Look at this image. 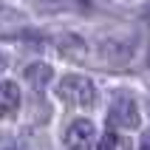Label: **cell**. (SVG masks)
<instances>
[{
    "label": "cell",
    "mask_w": 150,
    "mask_h": 150,
    "mask_svg": "<svg viewBox=\"0 0 150 150\" xmlns=\"http://www.w3.org/2000/svg\"><path fill=\"white\" fill-rule=\"evenodd\" d=\"M57 96L65 105H74V108H91L96 102V88L88 76H76L68 74L57 82Z\"/></svg>",
    "instance_id": "obj_1"
},
{
    "label": "cell",
    "mask_w": 150,
    "mask_h": 150,
    "mask_svg": "<svg viewBox=\"0 0 150 150\" xmlns=\"http://www.w3.org/2000/svg\"><path fill=\"white\" fill-rule=\"evenodd\" d=\"M108 122L113 127H122V130H133L139 127V105L136 99L130 96L127 91H116L113 99H110V108H108Z\"/></svg>",
    "instance_id": "obj_2"
},
{
    "label": "cell",
    "mask_w": 150,
    "mask_h": 150,
    "mask_svg": "<svg viewBox=\"0 0 150 150\" xmlns=\"http://www.w3.org/2000/svg\"><path fill=\"white\" fill-rule=\"evenodd\" d=\"M96 136V127H93L91 119H74L71 125L65 127V147L68 150H88V144L93 142Z\"/></svg>",
    "instance_id": "obj_3"
},
{
    "label": "cell",
    "mask_w": 150,
    "mask_h": 150,
    "mask_svg": "<svg viewBox=\"0 0 150 150\" xmlns=\"http://www.w3.org/2000/svg\"><path fill=\"white\" fill-rule=\"evenodd\" d=\"M20 110V88L14 82H0V119H8Z\"/></svg>",
    "instance_id": "obj_4"
},
{
    "label": "cell",
    "mask_w": 150,
    "mask_h": 150,
    "mask_svg": "<svg viewBox=\"0 0 150 150\" xmlns=\"http://www.w3.org/2000/svg\"><path fill=\"white\" fill-rule=\"evenodd\" d=\"M57 48L62 57L68 59H76V62H82L85 54H88V45H85L82 37H76V34H62V37H57Z\"/></svg>",
    "instance_id": "obj_5"
},
{
    "label": "cell",
    "mask_w": 150,
    "mask_h": 150,
    "mask_svg": "<svg viewBox=\"0 0 150 150\" xmlns=\"http://www.w3.org/2000/svg\"><path fill=\"white\" fill-rule=\"evenodd\" d=\"M25 25V14L23 11H17L11 6H3L0 8V37H8V34L20 31Z\"/></svg>",
    "instance_id": "obj_6"
},
{
    "label": "cell",
    "mask_w": 150,
    "mask_h": 150,
    "mask_svg": "<svg viewBox=\"0 0 150 150\" xmlns=\"http://www.w3.org/2000/svg\"><path fill=\"white\" fill-rule=\"evenodd\" d=\"M51 76H54V71H51V65H45V62H34V65L25 68V82L31 85L34 91H42V88L51 82Z\"/></svg>",
    "instance_id": "obj_7"
},
{
    "label": "cell",
    "mask_w": 150,
    "mask_h": 150,
    "mask_svg": "<svg viewBox=\"0 0 150 150\" xmlns=\"http://www.w3.org/2000/svg\"><path fill=\"white\" fill-rule=\"evenodd\" d=\"M102 51H105V62H110V65H125L130 59V48L122 45V42H116V40L102 42Z\"/></svg>",
    "instance_id": "obj_8"
},
{
    "label": "cell",
    "mask_w": 150,
    "mask_h": 150,
    "mask_svg": "<svg viewBox=\"0 0 150 150\" xmlns=\"http://www.w3.org/2000/svg\"><path fill=\"white\" fill-rule=\"evenodd\" d=\"M99 150H116V136L110 133V130L99 139Z\"/></svg>",
    "instance_id": "obj_9"
},
{
    "label": "cell",
    "mask_w": 150,
    "mask_h": 150,
    "mask_svg": "<svg viewBox=\"0 0 150 150\" xmlns=\"http://www.w3.org/2000/svg\"><path fill=\"white\" fill-rule=\"evenodd\" d=\"M139 150H150V130L142 133V142H139Z\"/></svg>",
    "instance_id": "obj_10"
},
{
    "label": "cell",
    "mask_w": 150,
    "mask_h": 150,
    "mask_svg": "<svg viewBox=\"0 0 150 150\" xmlns=\"http://www.w3.org/2000/svg\"><path fill=\"white\" fill-rule=\"evenodd\" d=\"M6 65H8V59H6V54H3V51H0V74H3V71H6Z\"/></svg>",
    "instance_id": "obj_11"
},
{
    "label": "cell",
    "mask_w": 150,
    "mask_h": 150,
    "mask_svg": "<svg viewBox=\"0 0 150 150\" xmlns=\"http://www.w3.org/2000/svg\"><path fill=\"white\" fill-rule=\"evenodd\" d=\"M144 17H147V23H150V6H147V8H144Z\"/></svg>",
    "instance_id": "obj_12"
},
{
    "label": "cell",
    "mask_w": 150,
    "mask_h": 150,
    "mask_svg": "<svg viewBox=\"0 0 150 150\" xmlns=\"http://www.w3.org/2000/svg\"><path fill=\"white\" fill-rule=\"evenodd\" d=\"M6 150H17V147H6Z\"/></svg>",
    "instance_id": "obj_13"
}]
</instances>
